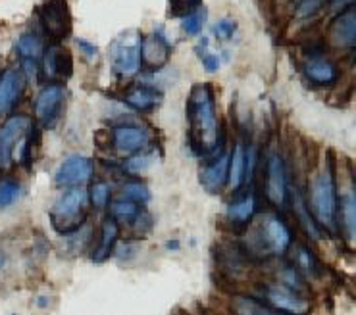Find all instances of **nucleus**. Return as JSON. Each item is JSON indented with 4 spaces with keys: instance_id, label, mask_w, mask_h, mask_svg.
Returning <instances> with one entry per match:
<instances>
[{
    "instance_id": "f257e3e1",
    "label": "nucleus",
    "mask_w": 356,
    "mask_h": 315,
    "mask_svg": "<svg viewBox=\"0 0 356 315\" xmlns=\"http://www.w3.org/2000/svg\"><path fill=\"white\" fill-rule=\"evenodd\" d=\"M189 124L193 131V144L202 152L218 150L220 129L214 114V94L208 85H195L189 94Z\"/></svg>"
},
{
    "instance_id": "f03ea898",
    "label": "nucleus",
    "mask_w": 356,
    "mask_h": 315,
    "mask_svg": "<svg viewBox=\"0 0 356 315\" xmlns=\"http://www.w3.org/2000/svg\"><path fill=\"white\" fill-rule=\"evenodd\" d=\"M87 192L81 187H72L60 194L50 207V221L60 235L77 231L85 221Z\"/></svg>"
},
{
    "instance_id": "7ed1b4c3",
    "label": "nucleus",
    "mask_w": 356,
    "mask_h": 315,
    "mask_svg": "<svg viewBox=\"0 0 356 315\" xmlns=\"http://www.w3.org/2000/svg\"><path fill=\"white\" fill-rule=\"evenodd\" d=\"M310 202L314 210L318 223L325 229H335V214H337V191L332 169H323L312 182Z\"/></svg>"
},
{
    "instance_id": "20e7f679",
    "label": "nucleus",
    "mask_w": 356,
    "mask_h": 315,
    "mask_svg": "<svg viewBox=\"0 0 356 315\" xmlns=\"http://www.w3.org/2000/svg\"><path fill=\"white\" fill-rule=\"evenodd\" d=\"M141 37L137 31L122 35L112 46V69L120 77H133L143 67Z\"/></svg>"
},
{
    "instance_id": "39448f33",
    "label": "nucleus",
    "mask_w": 356,
    "mask_h": 315,
    "mask_svg": "<svg viewBox=\"0 0 356 315\" xmlns=\"http://www.w3.org/2000/svg\"><path fill=\"white\" fill-rule=\"evenodd\" d=\"M95 166H92L91 158L83 154H72L66 160H62V164L54 171V185L56 187H79L92 177Z\"/></svg>"
},
{
    "instance_id": "423d86ee",
    "label": "nucleus",
    "mask_w": 356,
    "mask_h": 315,
    "mask_svg": "<svg viewBox=\"0 0 356 315\" xmlns=\"http://www.w3.org/2000/svg\"><path fill=\"white\" fill-rule=\"evenodd\" d=\"M41 24L44 31L56 41L70 37L72 17H70L67 0H47L41 8Z\"/></svg>"
},
{
    "instance_id": "0eeeda50",
    "label": "nucleus",
    "mask_w": 356,
    "mask_h": 315,
    "mask_svg": "<svg viewBox=\"0 0 356 315\" xmlns=\"http://www.w3.org/2000/svg\"><path fill=\"white\" fill-rule=\"evenodd\" d=\"M33 124L31 117L27 116H14L10 117L6 124L0 129V166L8 167L12 164V152L17 146V142H22L31 133Z\"/></svg>"
},
{
    "instance_id": "6e6552de",
    "label": "nucleus",
    "mask_w": 356,
    "mask_h": 315,
    "mask_svg": "<svg viewBox=\"0 0 356 315\" xmlns=\"http://www.w3.org/2000/svg\"><path fill=\"white\" fill-rule=\"evenodd\" d=\"M67 92L62 85H49L44 87L39 96L35 100V116L47 127L58 121V117L62 116V110H64V102H66Z\"/></svg>"
},
{
    "instance_id": "1a4fd4ad",
    "label": "nucleus",
    "mask_w": 356,
    "mask_h": 315,
    "mask_svg": "<svg viewBox=\"0 0 356 315\" xmlns=\"http://www.w3.org/2000/svg\"><path fill=\"white\" fill-rule=\"evenodd\" d=\"M25 91V74L19 67H8L0 74V114L16 108Z\"/></svg>"
},
{
    "instance_id": "9d476101",
    "label": "nucleus",
    "mask_w": 356,
    "mask_h": 315,
    "mask_svg": "<svg viewBox=\"0 0 356 315\" xmlns=\"http://www.w3.org/2000/svg\"><path fill=\"white\" fill-rule=\"evenodd\" d=\"M330 39L335 49L353 50L356 44V12L355 6L343 10L330 25Z\"/></svg>"
},
{
    "instance_id": "9b49d317",
    "label": "nucleus",
    "mask_w": 356,
    "mask_h": 315,
    "mask_svg": "<svg viewBox=\"0 0 356 315\" xmlns=\"http://www.w3.org/2000/svg\"><path fill=\"white\" fill-rule=\"evenodd\" d=\"M266 194L273 206L283 207V204L287 202V171H285L283 160L277 154H273L268 162Z\"/></svg>"
},
{
    "instance_id": "f8f14e48",
    "label": "nucleus",
    "mask_w": 356,
    "mask_h": 315,
    "mask_svg": "<svg viewBox=\"0 0 356 315\" xmlns=\"http://www.w3.org/2000/svg\"><path fill=\"white\" fill-rule=\"evenodd\" d=\"M268 300L275 309H282L287 314L307 315L310 312V302L285 284H272L268 289Z\"/></svg>"
},
{
    "instance_id": "ddd939ff",
    "label": "nucleus",
    "mask_w": 356,
    "mask_h": 315,
    "mask_svg": "<svg viewBox=\"0 0 356 315\" xmlns=\"http://www.w3.org/2000/svg\"><path fill=\"white\" fill-rule=\"evenodd\" d=\"M112 141L120 154H135L139 150L147 148L150 137L145 127L137 125H120L112 131Z\"/></svg>"
},
{
    "instance_id": "4468645a",
    "label": "nucleus",
    "mask_w": 356,
    "mask_h": 315,
    "mask_svg": "<svg viewBox=\"0 0 356 315\" xmlns=\"http://www.w3.org/2000/svg\"><path fill=\"white\" fill-rule=\"evenodd\" d=\"M172 54V44L162 33H150L141 41V62L149 69L164 67Z\"/></svg>"
},
{
    "instance_id": "2eb2a0df",
    "label": "nucleus",
    "mask_w": 356,
    "mask_h": 315,
    "mask_svg": "<svg viewBox=\"0 0 356 315\" xmlns=\"http://www.w3.org/2000/svg\"><path fill=\"white\" fill-rule=\"evenodd\" d=\"M262 242L272 254H283L291 244V231L280 217L268 216L262 221Z\"/></svg>"
},
{
    "instance_id": "dca6fc26",
    "label": "nucleus",
    "mask_w": 356,
    "mask_h": 315,
    "mask_svg": "<svg viewBox=\"0 0 356 315\" xmlns=\"http://www.w3.org/2000/svg\"><path fill=\"white\" fill-rule=\"evenodd\" d=\"M44 74L50 79H60L66 81L74 74V58L70 50L62 49L58 44L50 46L44 54Z\"/></svg>"
},
{
    "instance_id": "f3484780",
    "label": "nucleus",
    "mask_w": 356,
    "mask_h": 315,
    "mask_svg": "<svg viewBox=\"0 0 356 315\" xmlns=\"http://www.w3.org/2000/svg\"><path fill=\"white\" fill-rule=\"evenodd\" d=\"M302 71L307 75L308 81H312L314 85L320 87H330L339 81L341 69L330 60L322 58V56H314V58H308L307 64L302 66Z\"/></svg>"
},
{
    "instance_id": "a211bd4d",
    "label": "nucleus",
    "mask_w": 356,
    "mask_h": 315,
    "mask_svg": "<svg viewBox=\"0 0 356 315\" xmlns=\"http://www.w3.org/2000/svg\"><path fill=\"white\" fill-rule=\"evenodd\" d=\"M227 169H229V156L220 154L214 162L200 169V182L210 192H218L227 182Z\"/></svg>"
},
{
    "instance_id": "6ab92c4d",
    "label": "nucleus",
    "mask_w": 356,
    "mask_h": 315,
    "mask_svg": "<svg viewBox=\"0 0 356 315\" xmlns=\"http://www.w3.org/2000/svg\"><path fill=\"white\" fill-rule=\"evenodd\" d=\"M125 102L137 112H152L162 104V92L149 85H137L125 92Z\"/></svg>"
},
{
    "instance_id": "aec40b11",
    "label": "nucleus",
    "mask_w": 356,
    "mask_h": 315,
    "mask_svg": "<svg viewBox=\"0 0 356 315\" xmlns=\"http://www.w3.org/2000/svg\"><path fill=\"white\" fill-rule=\"evenodd\" d=\"M341 225H343V231L348 237V241L355 242L356 235V194L355 189H350L347 194H343L341 200Z\"/></svg>"
},
{
    "instance_id": "412c9836",
    "label": "nucleus",
    "mask_w": 356,
    "mask_h": 315,
    "mask_svg": "<svg viewBox=\"0 0 356 315\" xmlns=\"http://www.w3.org/2000/svg\"><path fill=\"white\" fill-rule=\"evenodd\" d=\"M118 237V223L116 219H104L102 223V241L97 246V252L92 254V262L95 264H102L106 262L112 250H114V242H116Z\"/></svg>"
},
{
    "instance_id": "4be33fe9",
    "label": "nucleus",
    "mask_w": 356,
    "mask_h": 315,
    "mask_svg": "<svg viewBox=\"0 0 356 315\" xmlns=\"http://www.w3.org/2000/svg\"><path fill=\"white\" fill-rule=\"evenodd\" d=\"M247 162H245V148L243 144H237L233 148V154L229 158V169H227V182H229V189H239L243 179L247 177Z\"/></svg>"
},
{
    "instance_id": "5701e85b",
    "label": "nucleus",
    "mask_w": 356,
    "mask_h": 315,
    "mask_svg": "<svg viewBox=\"0 0 356 315\" xmlns=\"http://www.w3.org/2000/svg\"><path fill=\"white\" fill-rule=\"evenodd\" d=\"M257 212V196L254 194H247L245 198L233 202L232 206L227 207V217L235 221V223H245Z\"/></svg>"
},
{
    "instance_id": "b1692460",
    "label": "nucleus",
    "mask_w": 356,
    "mask_h": 315,
    "mask_svg": "<svg viewBox=\"0 0 356 315\" xmlns=\"http://www.w3.org/2000/svg\"><path fill=\"white\" fill-rule=\"evenodd\" d=\"M16 50L24 60H37L39 56H42V39L35 33L19 35Z\"/></svg>"
},
{
    "instance_id": "393cba45",
    "label": "nucleus",
    "mask_w": 356,
    "mask_h": 315,
    "mask_svg": "<svg viewBox=\"0 0 356 315\" xmlns=\"http://www.w3.org/2000/svg\"><path fill=\"white\" fill-rule=\"evenodd\" d=\"M293 202H295V210H297V216L300 219V223L302 227L307 229V232L312 237V239H320V229H318V225L314 223V216H310V212L307 210V204H305V200L302 196L295 192V196H293Z\"/></svg>"
},
{
    "instance_id": "a878e982",
    "label": "nucleus",
    "mask_w": 356,
    "mask_h": 315,
    "mask_svg": "<svg viewBox=\"0 0 356 315\" xmlns=\"http://www.w3.org/2000/svg\"><path fill=\"white\" fill-rule=\"evenodd\" d=\"M233 309L237 315H277L257 300L245 298V296H237L233 300Z\"/></svg>"
},
{
    "instance_id": "bb28decb",
    "label": "nucleus",
    "mask_w": 356,
    "mask_h": 315,
    "mask_svg": "<svg viewBox=\"0 0 356 315\" xmlns=\"http://www.w3.org/2000/svg\"><path fill=\"white\" fill-rule=\"evenodd\" d=\"M158 152L156 150H150V152H143V154H135L133 158H129L125 162V169L133 175H141L145 173L147 169H150V166L156 162Z\"/></svg>"
},
{
    "instance_id": "cd10ccee",
    "label": "nucleus",
    "mask_w": 356,
    "mask_h": 315,
    "mask_svg": "<svg viewBox=\"0 0 356 315\" xmlns=\"http://www.w3.org/2000/svg\"><path fill=\"white\" fill-rule=\"evenodd\" d=\"M22 194H24V189L17 181H14V179H2L0 181V207L12 206L14 202L22 198Z\"/></svg>"
},
{
    "instance_id": "c85d7f7f",
    "label": "nucleus",
    "mask_w": 356,
    "mask_h": 315,
    "mask_svg": "<svg viewBox=\"0 0 356 315\" xmlns=\"http://www.w3.org/2000/svg\"><path fill=\"white\" fill-rule=\"evenodd\" d=\"M204 17H207V12L204 10L197 8L195 12H191L187 16H183L181 29L191 37L199 35L202 31V25H204Z\"/></svg>"
},
{
    "instance_id": "c756f323",
    "label": "nucleus",
    "mask_w": 356,
    "mask_h": 315,
    "mask_svg": "<svg viewBox=\"0 0 356 315\" xmlns=\"http://www.w3.org/2000/svg\"><path fill=\"white\" fill-rule=\"evenodd\" d=\"M325 4H330V0H300L297 6V19L305 22V19H310V17L318 16L323 10Z\"/></svg>"
},
{
    "instance_id": "7c9ffc66",
    "label": "nucleus",
    "mask_w": 356,
    "mask_h": 315,
    "mask_svg": "<svg viewBox=\"0 0 356 315\" xmlns=\"http://www.w3.org/2000/svg\"><path fill=\"white\" fill-rule=\"evenodd\" d=\"M112 214L118 219H133V217H137V214H139V207H137V204L133 200L122 198L112 204Z\"/></svg>"
},
{
    "instance_id": "2f4dec72",
    "label": "nucleus",
    "mask_w": 356,
    "mask_h": 315,
    "mask_svg": "<svg viewBox=\"0 0 356 315\" xmlns=\"http://www.w3.org/2000/svg\"><path fill=\"white\" fill-rule=\"evenodd\" d=\"M124 196L125 198L133 200L135 204L139 202V204H145V202H149L150 198V192L147 189V185H143V182H129V185H125L124 187Z\"/></svg>"
},
{
    "instance_id": "473e14b6",
    "label": "nucleus",
    "mask_w": 356,
    "mask_h": 315,
    "mask_svg": "<svg viewBox=\"0 0 356 315\" xmlns=\"http://www.w3.org/2000/svg\"><path fill=\"white\" fill-rule=\"evenodd\" d=\"M235 31H237V24H235V19H232V17H224V19H220L214 25V35L218 39H224V41H229L233 35H235Z\"/></svg>"
},
{
    "instance_id": "72a5a7b5",
    "label": "nucleus",
    "mask_w": 356,
    "mask_h": 315,
    "mask_svg": "<svg viewBox=\"0 0 356 315\" xmlns=\"http://www.w3.org/2000/svg\"><path fill=\"white\" fill-rule=\"evenodd\" d=\"M89 198H91V202L95 206H106L108 198H110V187H108L106 182H97V185H92Z\"/></svg>"
},
{
    "instance_id": "f704fd0d",
    "label": "nucleus",
    "mask_w": 356,
    "mask_h": 315,
    "mask_svg": "<svg viewBox=\"0 0 356 315\" xmlns=\"http://www.w3.org/2000/svg\"><path fill=\"white\" fill-rule=\"evenodd\" d=\"M200 6V0H172V12L175 16H187Z\"/></svg>"
},
{
    "instance_id": "c9c22d12",
    "label": "nucleus",
    "mask_w": 356,
    "mask_h": 315,
    "mask_svg": "<svg viewBox=\"0 0 356 315\" xmlns=\"http://www.w3.org/2000/svg\"><path fill=\"white\" fill-rule=\"evenodd\" d=\"M137 252V244L135 242H118V246H114V254H116L118 259H131Z\"/></svg>"
},
{
    "instance_id": "e433bc0d",
    "label": "nucleus",
    "mask_w": 356,
    "mask_h": 315,
    "mask_svg": "<svg viewBox=\"0 0 356 315\" xmlns=\"http://www.w3.org/2000/svg\"><path fill=\"white\" fill-rule=\"evenodd\" d=\"M297 262L300 269H305V271H310V269H312V254H310L307 248H302V246H300L297 252Z\"/></svg>"
},
{
    "instance_id": "4c0bfd02",
    "label": "nucleus",
    "mask_w": 356,
    "mask_h": 315,
    "mask_svg": "<svg viewBox=\"0 0 356 315\" xmlns=\"http://www.w3.org/2000/svg\"><path fill=\"white\" fill-rule=\"evenodd\" d=\"M202 64H204V69H207L208 74H214L218 71V67H220V56H216V54H207L204 58H202Z\"/></svg>"
},
{
    "instance_id": "58836bf2",
    "label": "nucleus",
    "mask_w": 356,
    "mask_h": 315,
    "mask_svg": "<svg viewBox=\"0 0 356 315\" xmlns=\"http://www.w3.org/2000/svg\"><path fill=\"white\" fill-rule=\"evenodd\" d=\"M330 4H332L333 12H343V10L350 8V6H355V0H330Z\"/></svg>"
},
{
    "instance_id": "ea45409f",
    "label": "nucleus",
    "mask_w": 356,
    "mask_h": 315,
    "mask_svg": "<svg viewBox=\"0 0 356 315\" xmlns=\"http://www.w3.org/2000/svg\"><path fill=\"white\" fill-rule=\"evenodd\" d=\"M77 44L81 46V52H85V54H87L89 58L97 56V46H95V44H91L89 41H83V39H79V41H77Z\"/></svg>"
},
{
    "instance_id": "a19ab883",
    "label": "nucleus",
    "mask_w": 356,
    "mask_h": 315,
    "mask_svg": "<svg viewBox=\"0 0 356 315\" xmlns=\"http://www.w3.org/2000/svg\"><path fill=\"white\" fill-rule=\"evenodd\" d=\"M35 304H37L39 307H44L47 304H49V298H47V296H39V298L35 300Z\"/></svg>"
},
{
    "instance_id": "79ce46f5",
    "label": "nucleus",
    "mask_w": 356,
    "mask_h": 315,
    "mask_svg": "<svg viewBox=\"0 0 356 315\" xmlns=\"http://www.w3.org/2000/svg\"><path fill=\"white\" fill-rule=\"evenodd\" d=\"M4 266H6V254H4V252L0 250V269H2Z\"/></svg>"
},
{
    "instance_id": "37998d69",
    "label": "nucleus",
    "mask_w": 356,
    "mask_h": 315,
    "mask_svg": "<svg viewBox=\"0 0 356 315\" xmlns=\"http://www.w3.org/2000/svg\"><path fill=\"white\" fill-rule=\"evenodd\" d=\"M168 248H170V250H177V248H179V242H177V241L168 242Z\"/></svg>"
}]
</instances>
